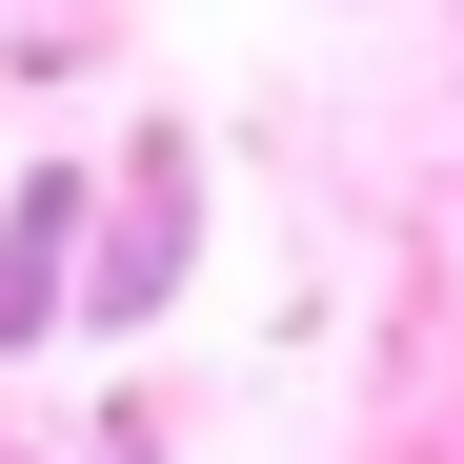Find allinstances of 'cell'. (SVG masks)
Here are the masks:
<instances>
[{
    "mask_svg": "<svg viewBox=\"0 0 464 464\" xmlns=\"http://www.w3.org/2000/svg\"><path fill=\"white\" fill-rule=\"evenodd\" d=\"M61 222H82V202H61V182H41V202H21V243H0V343H21V324H41V283H61Z\"/></svg>",
    "mask_w": 464,
    "mask_h": 464,
    "instance_id": "cell-1",
    "label": "cell"
}]
</instances>
